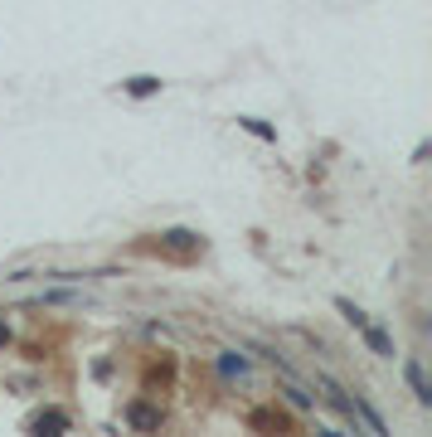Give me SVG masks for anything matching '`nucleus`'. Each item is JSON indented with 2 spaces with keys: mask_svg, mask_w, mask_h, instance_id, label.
<instances>
[{
  "mask_svg": "<svg viewBox=\"0 0 432 437\" xmlns=\"http://www.w3.org/2000/svg\"><path fill=\"white\" fill-rule=\"evenodd\" d=\"M127 423H131L136 432H151V427H160V408H151V403H131V408H127Z\"/></svg>",
  "mask_w": 432,
  "mask_h": 437,
  "instance_id": "nucleus-1",
  "label": "nucleus"
},
{
  "mask_svg": "<svg viewBox=\"0 0 432 437\" xmlns=\"http://www.w3.org/2000/svg\"><path fill=\"white\" fill-rule=\"evenodd\" d=\"M34 432H68V413H59V408L39 413V418H34Z\"/></svg>",
  "mask_w": 432,
  "mask_h": 437,
  "instance_id": "nucleus-2",
  "label": "nucleus"
},
{
  "mask_svg": "<svg viewBox=\"0 0 432 437\" xmlns=\"http://www.w3.org/2000/svg\"><path fill=\"white\" fill-rule=\"evenodd\" d=\"M359 331H364V340H369L374 350H379L384 360H394V340H389V336L379 331V325H369V321H364V325H359Z\"/></svg>",
  "mask_w": 432,
  "mask_h": 437,
  "instance_id": "nucleus-3",
  "label": "nucleus"
},
{
  "mask_svg": "<svg viewBox=\"0 0 432 437\" xmlns=\"http://www.w3.org/2000/svg\"><path fill=\"white\" fill-rule=\"evenodd\" d=\"M408 384H413V394H418L422 403H432V389H427V374H422V364H418V360H408Z\"/></svg>",
  "mask_w": 432,
  "mask_h": 437,
  "instance_id": "nucleus-4",
  "label": "nucleus"
},
{
  "mask_svg": "<svg viewBox=\"0 0 432 437\" xmlns=\"http://www.w3.org/2000/svg\"><path fill=\"white\" fill-rule=\"evenodd\" d=\"M219 369H224V374L233 379V374H243L248 364H243V355H233V350H224V355H219Z\"/></svg>",
  "mask_w": 432,
  "mask_h": 437,
  "instance_id": "nucleus-5",
  "label": "nucleus"
},
{
  "mask_svg": "<svg viewBox=\"0 0 432 437\" xmlns=\"http://www.w3.org/2000/svg\"><path fill=\"white\" fill-rule=\"evenodd\" d=\"M127 88H131V92H136V97H146V92H155V88H160V83H155V78H131V83H127Z\"/></svg>",
  "mask_w": 432,
  "mask_h": 437,
  "instance_id": "nucleus-6",
  "label": "nucleus"
},
{
  "mask_svg": "<svg viewBox=\"0 0 432 437\" xmlns=\"http://www.w3.org/2000/svg\"><path fill=\"white\" fill-rule=\"evenodd\" d=\"M5 340H10V336H5V325H0V345H5Z\"/></svg>",
  "mask_w": 432,
  "mask_h": 437,
  "instance_id": "nucleus-7",
  "label": "nucleus"
}]
</instances>
